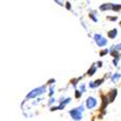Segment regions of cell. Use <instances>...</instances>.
Returning <instances> with one entry per match:
<instances>
[{
	"label": "cell",
	"instance_id": "cell-1",
	"mask_svg": "<svg viewBox=\"0 0 121 121\" xmlns=\"http://www.w3.org/2000/svg\"><path fill=\"white\" fill-rule=\"evenodd\" d=\"M46 92V87L45 86H40V87L34 88L31 93H28V95L26 96V98H34V97H37V96L42 95Z\"/></svg>",
	"mask_w": 121,
	"mask_h": 121
},
{
	"label": "cell",
	"instance_id": "cell-2",
	"mask_svg": "<svg viewBox=\"0 0 121 121\" xmlns=\"http://www.w3.org/2000/svg\"><path fill=\"white\" fill-rule=\"evenodd\" d=\"M82 111H83V106H81V107H79V108H75V109L70 110V112L69 113H70L71 117H72L74 120L79 121V120L82 119Z\"/></svg>",
	"mask_w": 121,
	"mask_h": 121
},
{
	"label": "cell",
	"instance_id": "cell-3",
	"mask_svg": "<svg viewBox=\"0 0 121 121\" xmlns=\"http://www.w3.org/2000/svg\"><path fill=\"white\" fill-rule=\"evenodd\" d=\"M94 39H95V43L98 45V47H104V46L107 45V39L103 37L100 34H95L94 35Z\"/></svg>",
	"mask_w": 121,
	"mask_h": 121
},
{
	"label": "cell",
	"instance_id": "cell-4",
	"mask_svg": "<svg viewBox=\"0 0 121 121\" xmlns=\"http://www.w3.org/2000/svg\"><path fill=\"white\" fill-rule=\"evenodd\" d=\"M96 105H97V100H96L94 97H88V98L86 99V107H87L88 109L94 108Z\"/></svg>",
	"mask_w": 121,
	"mask_h": 121
},
{
	"label": "cell",
	"instance_id": "cell-5",
	"mask_svg": "<svg viewBox=\"0 0 121 121\" xmlns=\"http://www.w3.org/2000/svg\"><path fill=\"white\" fill-rule=\"evenodd\" d=\"M112 3H105L103 6L100 7V10L101 11H104V10H112Z\"/></svg>",
	"mask_w": 121,
	"mask_h": 121
},
{
	"label": "cell",
	"instance_id": "cell-6",
	"mask_svg": "<svg viewBox=\"0 0 121 121\" xmlns=\"http://www.w3.org/2000/svg\"><path fill=\"white\" fill-rule=\"evenodd\" d=\"M103 82H104V80L103 79H100V80H97V81H95V82H93V83H91L90 84V86L92 88H94V87H96V86H99V85L101 84V83H103Z\"/></svg>",
	"mask_w": 121,
	"mask_h": 121
},
{
	"label": "cell",
	"instance_id": "cell-7",
	"mask_svg": "<svg viewBox=\"0 0 121 121\" xmlns=\"http://www.w3.org/2000/svg\"><path fill=\"white\" fill-rule=\"evenodd\" d=\"M117 34H118V31H117V30H111V31L109 32V33H108V37H109V38H115L116 36H117Z\"/></svg>",
	"mask_w": 121,
	"mask_h": 121
},
{
	"label": "cell",
	"instance_id": "cell-8",
	"mask_svg": "<svg viewBox=\"0 0 121 121\" xmlns=\"http://www.w3.org/2000/svg\"><path fill=\"white\" fill-rule=\"evenodd\" d=\"M95 72H96V65H93V67H92L90 70L87 71V74H88V75H94V74H95Z\"/></svg>",
	"mask_w": 121,
	"mask_h": 121
},
{
	"label": "cell",
	"instance_id": "cell-9",
	"mask_svg": "<svg viewBox=\"0 0 121 121\" xmlns=\"http://www.w3.org/2000/svg\"><path fill=\"white\" fill-rule=\"evenodd\" d=\"M108 99H107V97L106 96H103V106H101V109H105V107L108 105Z\"/></svg>",
	"mask_w": 121,
	"mask_h": 121
},
{
	"label": "cell",
	"instance_id": "cell-10",
	"mask_svg": "<svg viewBox=\"0 0 121 121\" xmlns=\"http://www.w3.org/2000/svg\"><path fill=\"white\" fill-rule=\"evenodd\" d=\"M120 78H121L120 74H119V73H116V74H113V75L111 76V81H112V82H116V81H118Z\"/></svg>",
	"mask_w": 121,
	"mask_h": 121
},
{
	"label": "cell",
	"instance_id": "cell-11",
	"mask_svg": "<svg viewBox=\"0 0 121 121\" xmlns=\"http://www.w3.org/2000/svg\"><path fill=\"white\" fill-rule=\"evenodd\" d=\"M116 96H117V90L111 91V93H110V101H112Z\"/></svg>",
	"mask_w": 121,
	"mask_h": 121
},
{
	"label": "cell",
	"instance_id": "cell-12",
	"mask_svg": "<svg viewBox=\"0 0 121 121\" xmlns=\"http://www.w3.org/2000/svg\"><path fill=\"white\" fill-rule=\"evenodd\" d=\"M113 49H115V50H121V44H118V45H116L115 47H113Z\"/></svg>",
	"mask_w": 121,
	"mask_h": 121
},
{
	"label": "cell",
	"instance_id": "cell-13",
	"mask_svg": "<svg viewBox=\"0 0 121 121\" xmlns=\"http://www.w3.org/2000/svg\"><path fill=\"white\" fill-rule=\"evenodd\" d=\"M108 52H109V50H108V49H105V50H103V51H101V52H100V56L103 57V56H104V55L108 54Z\"/></svg>",
	"mask_w": 121,
	"mask_h": 121
},
{
	"label": "cell",
	"instance_id": "cell-14",
	"mask_svg": "<svg viewBox=\"0 0 121 121\" xmlns=\"http://www.w3.org/2000/svg\"><path fill=\"white\" fill-rule=\"evenodd\" d=\"M80 96H81V92H79V91H76V92H75V97H76V98H79Z\"/></svg>",
	"mask_w": 121,
	"mask_h": 121
},
{
	"label": "cell",
	"instance_id": "cell-15",
	"mask_svg": "<svg viewBox=\"0 0 121 121\" xmlns=\"http://www.w3.org/2000/svg\"><path fill=\"white\" fill-rule=\"evenodd\" d=\"M52 94H54V86H51L50 87V93H49V95L52 96Z\"/></svg>",
	"mask_w": 121,
	"mask_h": 121
},
{
	"label": "cell",
	"instance_id": "cell-16",
	"mask_svg": "<svg viewBox=\"0 0 121 121\" xmlns=\"http://www.w3.org/2000/svg\"><path fill=\"white\" fill-rule=\"evenodd\" d=\"M108 19H109V20H112V21H116V20H117V17H109Z\"/></svg>",
	"mask_w": 121,
	"mask_h": 121
},
{
	"label": "cell",
	"instance_id": "cell-17",
	"mask_svg": "<svg viewBox=\"0 0 121 121\" xmlns=\"http://www.w3.org/2000/svg\"><path fill=\"white\" fill-rule=\"evenodd\" d=\"M90 17H92V19H93V20H94V21H95V22H96V21H97V20H96V17H94L93 14H91Z\"/></svg>",
	"mask_w": 121,
	"mask_h": 121
},
{
	"label": "cell",
	"instance_id": "cell-18",
	"mask_svg": "<svg viewBox=\"0 0 121 121\" xmlns=\"http://www.w3.org/2000/svg\"><path fill=\"white\" fill-rule=\"evenodd\" d=\"M84 90H85V86H84V85H82V86H81V91H82V92H84Z\"/></svg>",
	"mask_w": 121,
	"mask_h": 121
},
{
	"label": "cell",
	"instance_id": "cell-19",
	"mask_svg": "<svg viewBox=\"0 0 121 121\" xmlns=\"http://www.w3.org/2000/svg\"><path fill=\"white\" fill-rule=\"evenodd\" d=\"M67 8L69 9V10H70V9H71V7H70V3H69V2H67Z\"/></svg>",
	"mask_w": 121,
	"mask_h": 121
}]
</instances>
